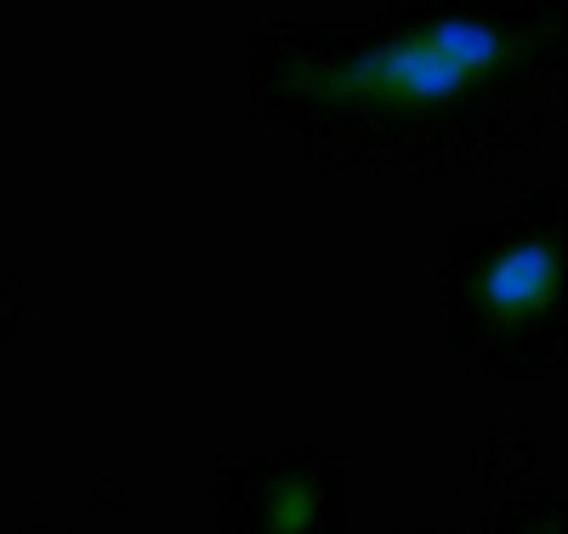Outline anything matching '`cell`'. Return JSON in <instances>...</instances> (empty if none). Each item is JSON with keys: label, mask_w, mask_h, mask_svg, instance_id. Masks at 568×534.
I'll list each match as a JSON object with an SVG mask.
<instances>
[{"label": "cell", "mask_w": 568, "mask_h": 534, "mask_svg": "<svg viewBox=\"0 0 568 534\" xmlns=\"http://www.w3.org/2000/svg\"><path fill=\"white\" fill-rule=\"evenodd\" d=\"M302 80H307L313 97H324V103L404 109V114L460 103L466 91L484 85L471 69L449 63L420 29H415V34H398V40H387V46H375V52H358V58H347V63H313Z\"/></svg>", "instance_id": "obj_1"}, {"label": "cell", "mask_w": 568, "mask_h": 534, "mask_svg": "<svg viewBox=\"0 0 568 534\" xmlns=\"http://www.w3.org/2000/svg\"><path fill=\"white\" fill-rule=\"evenodd\" d=\"M557 290H562V239H551V233L517 239V245H506L478 273V302L511 324L546 313L557 302Z\"/></svg>", "instance_id": "obj_2"}, {"label": "cell", "mask_w": 568, "mask_h": 534, "mask_svg": "<svg viewBox=\"0 0 568 534\" xmlns=\"http://www.w3.org/2000/svg\"><path fill=\"white\" fill-rule=\"evenodd\" d=\"M426 40L438 46V52L449 58V63H460V69H471L478 80H489L500 63H506V52H511V40L489 23V18H471V12H444V18H433L420 29Z\"/></svg>", "instance_id": "obj_3"}, {"label": "cell", "mask_w": 568, "mask_h": 534, "mask_svg": "<svg viewBox=\"0 0 568 534\" xmlns=\"http://www.w3.org/2000/svg\"><path fill=\"white\" fill-rule=\"evenodd\" d=\"M313 506H318L313 483H307V477H284V490H278V501H273V528H278V534L307 528V523H313Z\"/></svg>", "instance_id": "obj_4"}]
</instances>
